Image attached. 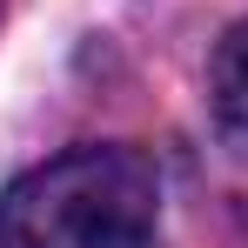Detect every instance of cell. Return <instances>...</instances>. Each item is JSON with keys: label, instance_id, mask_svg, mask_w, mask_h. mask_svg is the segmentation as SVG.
<instances>
[{"label": "cell", "instance_id": "obj_1", "mask_svg": "<svg viewBox=\"0 0 248 248\" xmlns=\"http://www.w3.org/2000/svg\"><path fill=\"white\" fill-rule=\"evenodd\" d=\"M161 181L134 148H67L0 188V248H148Z\"/></svg>", "mask_w": 248, "mask_h": 248}, {"label": "cell", "instance_id": "obj_2", "mask_svg": "<svg viewBox=\"0 0 248 248\" xmlns=\"http://www.w3.org/2000/svg\"><path fill=\"white\" fill-rule=\"evenodd\" d=\"M215 108L235 127H248V20L228 27V41L215 47Z\"/></svg>", "mask_w": 248, "mask_h": 248}]
</instances>
